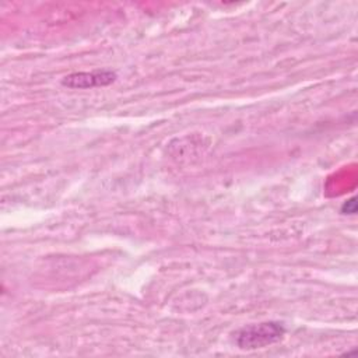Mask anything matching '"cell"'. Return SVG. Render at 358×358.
Listing matches in <instances>:
<instances>
[{"instance_id": "1", "label": "cell", "mask_w": 358, "mask_h": 358, "mask_svg": "<svg viewBox=\"0 0 358 358\" xmlns=\"http://www.w3.org/2000/svg\"><path fill=\"white\" fill-rule=\"evenodd\" d=\"M285 329L278 322L249 324L235 333V343L241 350H256L271 345L282 338Z\"/></svg>"}, {"instance_id": "3", "label": "cell", "mask_w": 358, "mask_h": 358, "mask_svg": "<svg viewBox=\"0 0 358 358\" xmlns=\"http://www.w3.org/2000/svg\"><path fill=\"white\" fill-rule=\"evenodd\" d=\"M341 213L343 214H355L357 213V199L351 197L350 200L344 201L341 206Z\"/></svg>"}, {"instance_id": "2", "label": "cell", "mask_w": 358, "mask_h": 358, "mask_svg": "<svg viewBox=\"0 0 358 358\" xmlns=\"http://www.w3.org/2000/svg\"><path fill=\"white\" fill-rule=\"evenodd\" d=\"M116 80V73L112 70H92L71 73L62 80V84L69 88H94L105 87Z\"/></svg>"}]
</instances>
